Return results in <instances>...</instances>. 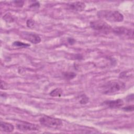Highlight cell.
<instances>
[{"mask_svg":"<svg viewBox=\"0 0 134 134\" xmlns=\"http://www.w3.org/2000/svg\"><path fill=\"white\" fill-rule=\"evenodd\" d=\"M125 84L119 80H112L107 82L100 87L101 92L105 94H113L122 91Z\"/></svg>","mask_w":134,"mask_h":134,"instance_id":"cell-1","label":"cell"},{"mask_svg":"<svg viewBox=\"0 0 134 134\" xmlns=\"http://www.w3.org/2000/svg\"><path fill=\"white\" fill-rule=\"evenodd\" d=\"M97 16L100 18L105 19L112 22H121L124 20L123 15L116 10H100L98 12Z\"/></svg>","mask_w":134,"mask_h":134,"instance_id":"cell-2","label":"cell"},{"mask_svg":"<svg viewBox=\"0 0 134 134\" xmlns=\"http://www.w3.org/2000/svg\"><path fill=\"white\" fill-rule=\"evenodd\" d=\"M39 122L41 125L46 127L55 129L59 128L62 125V122L60 119L48 116H44L40 117Z\"/></svg>","mask_w":134,"mask_h":134,"instance_id":"cell-3","label":"cell"},{"mask_svg":"<svg viewBox=\"0 0 134 134\" xmlns=\"http://www.w3.org/2000/svg\"><path fill=\"white\" fill-rule=\"evenodd\" d=\"M90 26L95 30L100 31H109L112 30V27L106 22L103 20H95L90 23Z\"/></svg>","mask_w":134,"mask_h":134,"instance_id":"cell-4","label":"cell"},{"mask_svg":"<svg viewBox=\"0 0 134 134\" xmlns=\"http://www.w3.org/2000/svg\"><path fill=\"white\" fill-rule=\"evenodd\" d=\"M112 31L115 34L128 38L132 39L133 37V29H129L124 27H117L112 29Z\"/></svg>","mask_w":134,"mask_h":134,"instance_id":"cell-5","label":"cell"},{"mask_svg":"<svg viewBox=\"0 0 134 134\" xmlns=\"http://www.w3.org/2000/svg\"><path fill=\"white\" fill-rule=\"evenodd\" d=\"M17 128L20 131H38L40 127L38 125L25 121H21L16 125Z\"/></svg>","mask_w":134,"mask_h":134,"instance_id":"cell-6","label":"cell"},{"mask_svg":"<svg viewBox=\"0 0 134 134\" xmlns=\"http://www.w3.org/2000/svg\"><path fill=\"white\" fill-rule=\"evenodd\" d=\"M21 36L23 39H26L34 44L39 43L41 41V38L39 36L34 33L25 32L21 33Z\"/></svg>","mask_w":134,"mask_h":134,"instance_id":"cell-7","label":"cell"},{"mask_svg":"<svg viewBox=\"0 0 134 134\" xmlns=\"http://www.w3.org/2000/svg\"><path fill=\"white\" fill-rule=\"evenodd\" d=\"M102 105L109 108H117L121 107L124 105V102L121 99L106 100L102 103Z\"/></svg>","mask_w":134,"mask_h":134,"instance_id":"cell-8","label":"cell"},{"mask_svg":"<svg viewBox=\"0 0 134 134\" xmlns=\"http://www.w3.org/2000/svg\"><path fill=\"white\" fill-rule=\"evenodd\" d=\"M69 9L75 11L81 12L84 10L85 8V5L84 3L81 2H75L68 4Z\"/></svg>","mask_w":134,"mask_h":134,"instance_id":"cell-9","label":"cell"},{"mask_svg":"<svg viewBox=\"0 0 134 134\" xmlns=\"http://www.w3.org/2000/svg\"><path fill=\"white\" fill-rule=\"evenodd\" d=\"M0 129L2 131L6 132H11L13 131L14 129V127L12 124L10 123L1 121Z\"/></svg>","mask_w":134,"mask_h":134,"instance_id":"cell-10","label":"cell"},{"mask_svg":"<svg viewBox=\"0 0 134 134\" xmlns=\"http://www.w3.org/2000/svg\"><path fill=\"white\" fill-rule=\"evenodd\" d=\"M62 90L60 88L53 90L50 93V95L52 97H60L62 94Z\"/></svg>","mask_w":134,"mask_h":134,"instance_id":"cell-11","label":"cell"},{"mask_svg":"<svg viewBox=\"0 0 134 134\" xmlns=\"http://www.w3.org/2000/svg\"><path fill=\"white\" fill-rule=\"evenodd\" d=\"M13 45L15 46V47H18V48H26V47H28L30 46L29 44L25 43L20 42L19 41H14L13 43Z\"/></svg>","mask_w":134,"mask_h":134,"instance_id":"cell-12","label":"cell"},{"mask_svg":"<svg viewBox=\"0 0 134 134\" xmlns=\"http://www.w3.org/2000/svg\"><path fill=\"white\" fill-rule=\"evenodd\" d=\"M64 78L66 80H71L74 79L76 76V74L74 72H65L63 73Z\"/></svg>","mask_w":134,"mask_h":134,"instance_id":"cell-13","label":"cell"},{"mask_svg":"<svg viewBox=\"0 0 134 134\" xmlns=\"http://www.w3.org/2000/svg\"><path fill=\"white\" fill-rule=\"evenodd\" d=\"M3 18L7 22H12L14 20V19L10 13H7L5 14V16H4Z\"/></svg>","mask_w":134,"mask_h":134,"instance_id":"cell-14","label":"cell"},{"mask_svg":"<svg viewBox=\"0 0 134 134\" xmlns=\"http://www.w3.org/2000/svg\"><path fill=\"white\" fill-rule=\"evenodd\" d=\"M88 99H89L86 96L84 95L82 97V98L80 100V103L82 104H85L87 103H88Z\"/></svg>","mask_w":134,"mask_h":134,"instance_id":"cell-15","label":"cell"},{"mask_svg":"<svg viewBox=\"0 0 134 134\" xmlns=\"http://www.w3.org/2000/svg\"><path fill=\"white\" fill-rule=\"evenodd\" d=\"M133 105H128L126 107H125L124 108H122V109L124 110L125 111H131L133 110Z\"/></svg>","mask_w":134,"mask_h":134,"instance_id":"cell-16","label":"cell"},{"mask_svg":"<svg viewBox=\"0 0 134 134\" xmlns=\"http://www.w3.org/2000/svg\"><path fill=\"white\" fill-rule=\"evenodd\" d=\"M27 27L31 28L32 27L34 26V21L32 19H28L27 21Z\"/></svg>","mask_w":134,"mask_h":134,"instance_id":"cell-17","label":"cell"},{"mask_svg":"<svg viewBox=\"0 0 134 134\" xmlns=\"http://www.w3.org/2000/svg\"><path fill=\"white\" fill-rule=\"evenodd\" d=\"M14 3H15V4H16L17 6L18 7H22L24 3V1H14Z\"/></svg>","mask_w":134,"mask_h":134,"instance_id":"cell-18","label":"cell"},{"mask_svg":"<svg viewBox=\"0 0 134 134\" xmlns=\"http://www.w3.org/2000/svg\"><path fill=\"white\" fill-rule=\"evenodd\" d=\"M1 89L2 90H4L5 89V88L7 87V84L6 83H5L4 82L1 81Z\"/></svg>","mask_w":134,"mask_h":134,"instance_id":"cell-19","label":"cell"},{"mask_svg":"<svg viewBox=\"0 0 134 134\" xmlns=\"http://www.w3.org/2000/svg\"><path fill=\"white\" fill-rule=\"evenodd\" d=\"M133 94H131L130 95V96H128L127 97V101L128 102H130V101H133Z\"/></svg>","mask_w":134,"mask_h":134,"instance_id":"cell-20","label":"cell"},{"mask_svg":"<svg viewBox=\"0 0 134 134\" xmlns=\"http://www.w3.org/2000/svg\"><path fill=\"white\" fill-rule=\"evenodd\" d=\"M68 42L70 43V44H73V43H74V42H75V40L73 39H72V38H69L68 39Z\"/></svg>","mask_w":134,"mask_h":134,"instance_id":"cell-21","label":"cell"}]
</instances>
